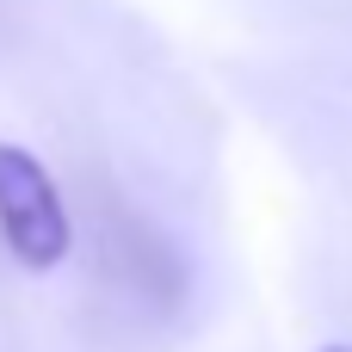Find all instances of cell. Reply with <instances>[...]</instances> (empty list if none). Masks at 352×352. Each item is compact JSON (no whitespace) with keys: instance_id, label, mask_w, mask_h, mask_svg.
Wrapping results in <instances>:
<instances>
[{"instance_id":"1","label":"cell","mask_w":352,"mask_h":352,"mask_svg":"<svg viewBox=\"0 0 352 352\" xmlns=\"http://www.w3.org/2000/svg\"><path fill=\"white\" fill-rule=\"evenodd\" d=\"M0 241L25 272H50L74 248V217L62 204V186L50 167L0 136Z\"/></svg>"},{"instance_id":"2","label":"cell","mask_w":352,"mask_h":352,"mask_svg":"<svg viewBox=\"0 0 352 352\" xmlns=\"http://www.w3.org/2000/svg\"><path fill=\"white\" fill-rule=\"evenodd\" d=\"M322 352H352V346H322Z\"/></svg>"}]
</instances>
